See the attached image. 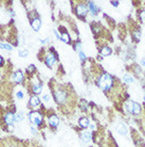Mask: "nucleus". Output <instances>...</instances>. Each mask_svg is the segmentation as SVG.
<instances>
[{
	"label": "nucleus",
	"mask_w": 145,
	"mask_h": 147,
	"mask_svg": "<svg viewBox=\"0 0 145 147\" xmlns=\"http://www.w3.org/2000/svg\"><path fill=\"white\" fill-rule=\"evenodd\" d=\"M40 43H41L43 45L49 44V43H50V40H49V38H46V40H40Z\"/></svg>",
	"instance_id": "nucleus-32"
},
{
	"label": "nucleus",
	"mask_w": 145,
	"mask_h": 147,
	"mask_svg": "<svg viewBox=\"0 0 145 147\" xmlns=\"http://www.w3.org/2000/svg\"><path fill=\"white\" fill-rule=\"evenodd\" d=\"M41 91H43V84H41V83H37V82L33 83L32 92L34 95H38V94H40Z\"/></svg>",
	"instance_id": "nucleus-17"
},
{
	"label": "nucleus",
	"mask_w": 145,
	"mask_h": 147,
	"mask_svg": "<svg viewBox=\"0 0 145 147\" xmlns=\"http://www.w3.org/2000/svg\"><path fill=\"white\" fill-rule=\"evenodd\" d=\"M25 119V116H23V114L21 112H18V113L15 114V121H22Z\"/></svg>",
	"instance_id": "nucleus-24"
},
{
	"label": "nucleus",
	"mask_w": 145,
	"mask_h": 147,
	"mask_svg": "<svg viewBox=\"0 0 145 147\" xmlns=\"http://www.w3.org/2000/svg\"><path fill=\"white\" fill-rule=\"evenodd\" d=\"M31 131H32V133H33V134H35V136H37V134H38V131H37V129L35 128L34 126H32V127H31Z\"/></svg>",
	"instance_id": "nucleus-31"
},
{
	"label": "nucleus",
	"mask_w": 145,
	"mask_h": 147,
	"mask_svg": "<svg viewBox=\"0 0 145 147\" xmlns=\"http://www.w3.org/2000/svg\"><path fill=\"white\" fill-rule=\"evenodd\" d=\"M78 108H80L83 112H86V111L89 109V103L85 99H82V100H80V102H78Z\"/></svg>",
	"instance_id": "nucleus-20"
},
{
	"label": "nucleus",
	"mask_w": 145,
	"mask_h": 147,
	"mask_svg": "<svg viewBox=\"0 0 145 147\" xmlns=\"http://www.w3.org/2000/svg\"><path fill=\"white\" fill-rule=\"evenodd\" d=\"M141 66L145 67V57L143 58V59L141 60Z\"/></svg>",
	"instance_id": "nucleus-36"
},
{
	"label": "nucleus",
	"mask_w": 145,
	"mask_h": 147,
	"mask_svg": "<svg viewBox=\"0 0 145 147\" xmlns=\"http://www.w3.org/2000/svg\"><path fill=\"white\" fill-rule=\"evenodd\" d=\"M35 70H36V66L33 65V64H31V65H29V66L27 67V71H28L29 74H31V75L35 73Z\"/></svg>",
	"instance_id": "nucleus-26"
},
{
	"label": "nucleus",
	"mask_w": 145,
	"mask_h": 147,
	"mask_svg": "<svg viewBox=\"0 0 145 147\" xmlns=\"http://www.w3.org/2000/svg\"><path fill=\"white\" fill-rule=\"evenodd\" d=\"M44 100H45V101H49V100H50V96L48 95V94L44 95Z\"/></svg>",
	"instance_id": "nucleus-34"
},
{
	"label": "nucleus",
	"mask_w": 145,
	"mask_h": 147,
	"mask_svg": "<svg viewBox=\"0 0 145 147\" xmlns=\"http://www.w3.org/2000/svg\"><path fill=\"white\" fill-rule=\"evenodd\" d=\"M23 79H25V76L22 74L21 70H16L14 74H13V80L16 83H22L23 82Z\"/></svg>",
	"instance_id": "nucleus-10"
},
{
	"label": "nucleus",
	"mask_w": 145,
	"mask_h": 147,
	"mask_svg": "<svg viewBox=\"0 0 145 147\" xmlns=\"http://www.w3.org/2000/svg\"><path fill=\"white\" fill-rule=\"evenodd\" d=\"M134 101L128 99L124 103V109H125V111H126L127 113L131 114V115H132V112H134Z\"/></svg>",
	"instance_id": "nucleus-15"
},
{
	"label": "nucleus",
	"mask_w": 145,
	"mask_h": 147,
	"mask_svg": "<svg viewBox=\"0 0 145 147\" xmlns=\"http://www.w3.org/2000/svg\"><path fill=\"white\" fill-rule=\"evenodd\" d=\"M131 37L134 38V42H139L141 40V32L139 29H134L131 31Z\"/></svg>",
	"instance_id": "nucleus-19"
},
{
	"label": "nucleus",
	"mask_w": 145,
	"mask_h": 147,
	"mask_svg": "<svg viewBox=\"0 0 145 147\" xmlns=\"http://www.w3.org/2000/svg\"><path fill=\"white\" fill-rule=\"evenodd\" d=\"M53 96H54V100L56 101V103L62 106V105H65L68 101L70 94L68 92V90H66L64 86H59V88L54 90Z\"/></svg>",
	"instance_id": "nucleus-2"
},
{
	"label": "nucleus",
	"mask_w": 145,
	"mask_h": 147,
	"mask_svg": "<svg viewBox=\"0 0 145 147\" xmlns=\"http://www.w3.org/2000/svg\"><path fill=\"white\" fill-rule=\"evenodd\" d=\"M61 40H63V42H65L66 44H69L70 42H71V38H70V35L68 32H63L62 34H61Z\"/></svg>",
	"instance_id": "nucleus-22"
},
{
	"label": "nucleus",
	"mask_w": 145,
	"mask_h": 147,
	"mask_svg": "<svg viewBox=\"0 0 145 147\" xmlns=\"http://www.w3.org/2000/svg\"><path fill=\"white\" fill-rule=\"evenodd\" d=\"M74 11H75V14L78 18L85 19L86 18V16L88 15V11H89L88 4L86 3V2H78V3L75 5Z\"/></svg>",
	"instance_id": "nucleus-3"
},
{
	"label": "nucleus",
	"mask_w": 145,
	"mask_h": 147,
	"mask_svg": "<svg viewBox=\"0 0 145 147\" xmlns=\"http://www.w3.org/2000/svg\"><path fill=\"white\" fill-rule=\"evenodd\" d=\"M78 125L82 129H87L90 125V121H89V118L86 117V116H84V117H80L78 119Z\"/></svg>",
	"instance_id": "nucleus-16"
},
{
	"label": "nucleus",
	"mask_w": 145,
	"mask_h": 147,
	"mask_svg": "<svg viewBox=\"0 0 145 147\" xmlns=\"http://www.w3.org/2000/svg\"><path fill=\"white\" fill-rule=\"evenodd\" d=\"M18 55L20 58H25V57H28V55H29V50H27V49H20Z\"/></svg>",
	"instance_id": "nucleus-25"
},
{
	"label": "nucleus",
	"mask_w": 145,
	"mask_h": 147,
	"mask_svg": "<svg viewBox=\"0 0 145 147\" xmlns=\"http://www.w3.org/2000/svg\"><path fill=\"white\" fill-rule=\"evenodd\" d=\"M31 26H32L33 30L35 32H38L41 27V20H40L39 17H34V18L31 20Z\"/></svg>",
	"instance_id": "nucleus-11"
},
{
	"label": "nucleus",
	"mask_w": 145,
	"mask_h": 147,
	"mask_svg": "<svg viewBox=\"0 0 145 147\" xmlns=\"http://www.w3.org/2000/svg\"><path fill=\"white\" fill-rule=\"evenodd\" d=\"M89 128L91 129V131H95V130H96V124H95L94 121H93V123H91V121H90Z\"/></svg>",
	"instance_id": "nucleus-29"
},
{
	"label": "nucleus",
	"mask_w": 145,
	"mask_h": 147,
	"mask_svg": "<svg viewBox=\"0 0 145 147\" xmlns=\"http://www.w3.org/2000/svg\"><path fill=\"white\" fill-rule=\"evenodd\" d=\"M112 55V49L109 47V46H103L100 49V55L102 58H105V57H109V55Z\"/></svg>",
	"instance_id": "nucleus-12"
},
{
	"label": "nucleus",
	"mask_w": 145,
	"mask_h": 147,
	"mask_svg": "<svg viewBox=\"0 0 145 147\" xmlns=\"http://www.w3.org/2000/svg\"><path fill=\"white\" fill-rule=\"evenodd\" d=\"M114 83H116L114 77L108 73H101L96 79V85L103 92L111 91L114 86Z\"/></svg>",
	"instance_id": "nucleus-1"
},
{
	"label": "nucleus",
	"mask_w": 145,
	"mask_h": 147,
	"mask_svg": "<svg viewBox=\"0 0 145 147\" xmlns=\"http://www.w3.org/2000/svg\"><path fill=\"white\" fill-rule=\"evenodd\" d=\"M141 106H140V103L136 102L134 101V112H132V115H134V116H139L140 114H141Z\"/></svg>",
	"instance_id": "nucleus-21"
},
{
	"label": "nucleus",
	"mask_w": 145,
	"mask_h": 147,
	"mask_svg": "<svg viewBox=\"0 0 145 147\" xmlns=\"http://www.w3.org/2000/svg\"><path fill=\"white\" fill-rule=\"evenodd\" d=\"M0 48L7 50V51H12L13 50V46L11 44H7V43H0Z\"/></svg>",
	"instance_id": "nucleus-23"
},
{
	"label": "nucleus",
	"mask_w": 145,
	"mask_h": 147,
	"mask_svg": "<svg viewBox=\"0 0 145 147\" xmlns=\"http://www.w3.org/2000/svg\"><path fill=\"white\" fill-rule=\"evenodd\" d=\"M75 50L77 52L82 51V44H80V42H76V44H75Z\"/></svg>",
	"instance_id": "nucleus-28"
},
{
	"label": "nucleus",
	"mask_w": 145,
	"mask_h": 147,
	"mask_svg": "<svg viewBox=\"0 0 145 147\" xmlns=\"http://www.w3.org/2000/svg\"><path fill=\"white\" fill-rule=\"evenodd\" d=\"M87 4H88V9H89V11H90V13H91L92 16H95V15L98 14L100 9H98V5H96L93 1H88Z\"/></svg>",
	"instance_id": "nucleus-8"
},
{
	"label": "nucleus",
	"mask_w": 145,
	"mask_h": 147,
	"mask_svg": "<svg viewBox=\"0 0 145 147\" xmlns=\"http://www.w3.org/2000/svg\"><path fill=\"white\" fill-rule=\"evenodd\" d=\"M29 118L31 124L33 126H35V127H39L43 124V121H44V116L38 111H32L29 114Z\"/></svg>",
	"instance_id": "nucleus-4"
},
{
	"label": "nucleus",
	"mask_w": 145,
	"mask_h": 147,
	"mask_svg": "<svg viewBox=\"0 0 145 147\" xmlns=\"http://www.w3.org/2000/svg\"><path fill=\"white\" fill-rule=\"evenodd\" d=\"M123 80H124L125 83H127V84H131V83H134V78L132 77V75H131V74L126 73V74H124Z\"/></svg>",
	"instance_id": "nucleus-18"
},
{
	"label": "nucleus",
	"mask_w": 145,
	"mask_h": 147,
	"mask_svg": "<svg viewBox=\"0 0 145 147\" xmlns=\"http://www.w3.org/2000/svg\"><path fill=\"white\" fill-rule=\"evenodd\" d=\"M48 123H49L51 128H56L58 126V124H59V118L55 114H51L50 116H49V118H48Z\"/></svg>",
	"instance_id": "nucleus-6"
},
{
	"label": "nucleus",
	"mask_w": 145,
	"mask_h": 147,
	"mask_svg": "<svg viewBox=\"0 0 145 147\" xmlns=\"http://www.w3.org/2000/svg\"><path fill=\"white\" fill-rule=\"evenodd\" d=\"M80 140L83 141L84 143H88L92 140V133L89 131H82V133L80 134Z\"/></svg>",
	"instance_id": "nucleus-14"
},
{
	"label": "nucleus",
	"mask_w": 145,
	"mask_h": 147,
	"mask_svg": "<svg viewBox=\"0 0 145 147\" xmlns=\"http://www.w3.org/2000/svg\"><path fill=\"white\" fill-rule=\"evenodd\" d=\"M143 99H144V102H145V93H144V97H143Z\"/></svg>",
	"instance_id": "nucleus-39"
},
{
	"label": "nucleus",
	"mask_w": 145,
	"mask_h": 147,
	"mask_svg": "<svg viewBox=\"0 0 145 147\" xmlns=\"http://www.w3.org/2000/svg\"><path fill=\"white\" fill-rule=\"evenodd\" d=\"M2 63H3V58H2L1 55H0V66L2 65Z\"/></svg>",
	"instance_id": "nucleus-38"
},
{
	"label": "nucleus",
	"mask_w": 145,
	"mask_h": 147,
	"mask_svg": "<svg viewBox=\"0 0 145 147\" xmlns=\"http://www.w3.org/2000/svg\"><path fill=\"white\" fill-rule=\"evenodd\" d=\"M29 105L31 108H37L38 106L40 105V100L38 98V96L37 95H33L30 97V100H29Z\"/></svg>",
	"instance_id": "nucleus-13"
},
{
	"label": "nucleus",
	"mask_w": 145,
	"mask_h": 147,
	"mask_svg": "<svg viewBox=\"0 0 145 147\" xmlns=\"http://www.w3.org/2000/svg\"><path fill=\"white\" fill-rule=\"evenodd\" d=\"M7 130H9L10 132H12V131H14V126H13V125L7 126Z\"/></svg>",
	"instance_id": "nucleus-35"
},
{
	"label": "nucleus",
	"mask_w": 145,
	"mask_h": 147,
	"mask_svg": "<svg viewBox=\"0 0 145 147\" xmlns=\"http://www.w3.org/2000/svg\"><path fill=\"white\" fill-rule=\"evenodd\" d=\"M54 33H55V35H56V37H57L58 40H61V35L58 34V32L56 31V30H54Z\"/></svg>",
	"instance_id": "nucleus-37"
},
{
	"label": "nucleus",
	"mask_w": 145,
	"mask_h": 147,
	"mask_svg": "<svg viewBox=\"0 0 145 147\" xmlns=\"http://www.w3.org/2000/svg\"><path fill=\"white\" fill-rule=\"evenodd\" d=\"M116 130L118 131V133H120L121 136H127V133H128V130H127V128H126V126L124 125L123 123H118L116 125Z\"/></svg>",
	"instance_id": "nucleus-9"
},
{
	"label": "nucleus",
	"mask_w": 145,
	"mask_h": 147,
	"mask_svg": "<svg viewBox=\"0 0 145 147\" xmlns=\"http://www.w3.org/2000/svg\"><path fill=\"white\" fill-rule=\"evenodd\" d=\"M3 121L7 126L13 125L15 121V114H13L12 112H7V113H5L3 116Z\"/></svg>",
	"instance_id": "nucleus-7"
},
{
	"label": "nucleus",
	"mask_w": 145,
	"mask_h": 147,
	"mask_svg": "<svg viewBox=\"0 0 145 147\" xmlns=\"http://www.w3.org/2000/svg\"><path fill=\"white\" fill-rule=\"evenodd\" d=\"M77 53H78V57H80V61H82V62H86V60H87V57H86V55L84 53L83 50H82V51H80V52H77Z\"/></svg>",
	"instance_id": "nucleus-27"
},
{
	"label": "nucleus",
	"mask_w": 145,
	"mask_h": 147,
	"mask_svg": "<svg viewBox=\"0 0 145 147\" xmlns=\"http://www.w3.org/2000/svg\"><path fill=\"white\" fill-rule=\"evenodd\" d=\"M110 3L112 4L113 7H118V5H119V3H120V2H119V1H110Z\"/></svg>",
	"instance_id": "nucleus-33"
},
{
	"label": "nucleus",
	"mask_w": 145,
	"mask_h": 147,
	"mask_svg": "<svg viewBox=\"0 0 145 147\" xmlns=\"http://www.w3.org/2000/svg\"><path fill=\"white\" fill-rule=\"evenodd\" d=\"M16 96H17V98H19V99H22L23 98V93L21 91H18V92L16 93Z\"/></svg>",
	"instance_id": "nucleus-30"
},
{
	"label": "nucleus",
	"mask_w": 145,
	"mask_h": 147,
	"mask_svg": "<svg viewBox=\"0 0 145 147\" xmlns=\"http://www.w3.org/2000/svg\"><path fill=\"white\" fill-rule=\"evenodd\" d=\"M45 63L49 68H52L54 66V64L56 63V57H55V53L53 52H48L46 53V57H45Z\"/></svg>",
	"instance_id": "nucleus-5"
}]
</instances>
